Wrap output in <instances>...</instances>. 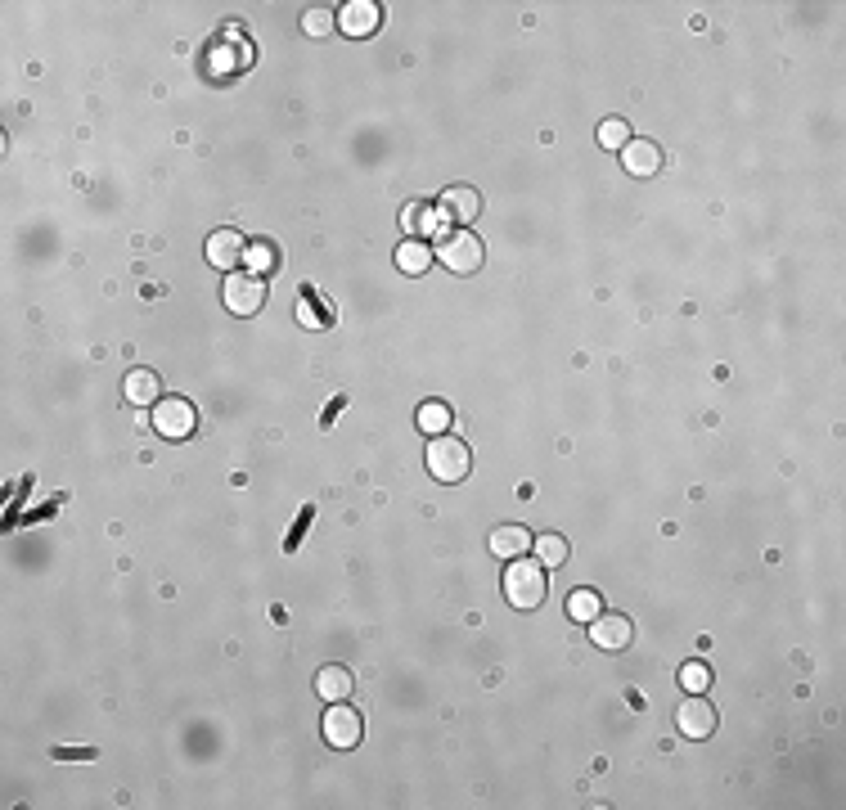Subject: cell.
<instances>
[{
    "label": "cell",
    "instance_id": "obj_20",
    "mask_svg": "<svg viewBox=\"0 0 846 810\" xmlns=\"http://www.w3.org/2000/svg\"><path fill=\"white\" fill-rule=\"evenodd\" d=\"M599 144L603 149H626L630 144V126H626V117H603V126H599Z\"/></svg>",
    "mask_w": 846,
    "mask_h": 810
},
{
    "label": "cell",
    "instance_id": "obj_11",
    "mask_svg": "<svg viewBox=\"0 0 846 810\" xmlns=\"http://www.w3.org/2000/svg\"><path fill=\"white\" fill-rule=\"evenodd\" d=\"M621 167H626L630 176H657V171H662V149H657L653 140H630L626 149H621Z\"/></svg>",
    "mask_w": 846,
    "mask_h": 810
},
{
    "label": "cell",
    "instance_id": "obj_22",
    "mask_svg": "<svg viewBox=\"0 0 846 810\" xmlns=\"http://www.w3.org/2000/svg\"><path fill=\"white\" fill-rule=\"evenodd\" d=\"M243 266L252 270V275H266L270 266H275V248L270 243H248V261Z\"/></svg>",
    "mask_w": 846,
    "mask_h": 810
},
{
    "label": "cell",
    "instance_id": "obj_25",
    "mask_svg": "<svg viewBox=\"0 0 846 810\" xmlns=\"http://www.w3.org/2000/svg\"><path fill=\"white\" fill-rule=\"evenodd\" d=\"M297 320H302L306 329H315V324H324L320 315H315V306H311V288H306V293H302V302H297Z\"/></svg>",
    "mask_w": 846,
    "mask_h": 810
},
{
    "label": "cell",
    "instance_id": "obj_13",
    "mask_svg": "<svg viewBox=\"0 0 846 810\" xmlns=\"http://www.w3.org/2000/svg\"><path fill=\"white\" fill-rule=\"evenodd\" d=\"M531 549V531L527 527H518V522H500V527L491 531V554L495 558H522Z\"/></svg>",
    "mask_w": 846,
    "mask_h": 810
},
{
    "label": "cell",
    "instance_id": "obj_5",
    "mask_svg": "<svg viewBox=\"0 0 846 810\" xmlns=\"http://www.w3.org/2000/svg\"><path fill=\"white\" fill-rule=\"evenodd\" d=\"M153 428H158L167 441H185L189 432L198 428V414H194V405H189V401L167 396V401L153 405Z\"/></svg>",
    "mask_w": 846,
    "mask_h": 810
},
{
    "label": "cell",
    "instance_id": "obj_1",
    "mask_svg": "<svg viewBox=\"0 0 846 810\" xmlns=\"http://www.w3.org/2000/svg\"><path fill=\"white\" fill-rule=\"evenodd\" d=\"M504 599L522 612L540 608V599H545V567L527 554L509 558V567H504Z\"/></svg>",
    "mask_w": 846,
    "mask_h": 810
},
{
    "label": "cell",
    "instance_id": "obj_7",
    "mask_svg": "<svg viewBox=\"0 0 846 810\" xmlns=\"http://www.w3.org/2000/svg\"><path fill=\"white\" fill-rule=\"evenodd\" d=\"M675 725H680L684 738H711V729H716V707H711L702 693H689V698L675 707Z\"/></svg>",
    "mask_w": 846,
    "mask_h": 810
},
{
    "label": "cell",
    "instance_id": "obj_17",
    "mask_svg": "<svg viewBox=\"0 0 846 810\" xmlns=\"http://www.w3.org/2000/svg\"><path fill=\"white\" fill-rule=\"evenodd\" d=\"M401 225L410 230V239H428V234H437V212L428 203H410L401 212Z\"/></svg>",
    "mask_w": 846,
    "mask_h": 810
},
{
    "label": "cell",
    "instance_id": "obj_19",
    "mask_svg": "<svg viewBox=\"0 0 846 810\" xmlns=\"http://www.w3.org/2000/svg\"><path fill=\"white\" fill-rule=\"evenodd\" d=\"M419 428H423V432H432V437H441V432L450 428V405H446V401H428V405H419Z\"/></svg>",
    "mask_w": 846,
    "mask_h": 810
},
{
    "label": "cell",
    "instance_id": "obj_8",
    "mask_svg": "<svg viewBox=\"0 0 846 810\" xmlns=\"http://www.w3.org/2000/svg\"><path fill=\"white\" fill-rule=\"evenodd\" d=\"M437 207L450 225H473L477 216H482V194H477L473 185H450V189H441Z\"/></svg>",
    "mask_w": 846,
    "mask_h": 810
},
{
    "label": "cell",
    "instance_id": "obj_24",
    "mask_svg": "<svg viewBox=\"0 0 846 810\" xmlns=\"http://www.w3.org/2000/svg\"><path fill=\"white\" fill-rule=\"evenodd\" d=\"M302 27H306L311 36H320V32H329V27H333V14H329V9H306V14H302Z\"/></svg>",
    "mask_w": 846,
    "mask_h": 810
},
{
    "label": "cell",
    "instance_id": "obj_23",
    "mask_svg": "<svg viewBox=\"0 0 846 810\" xmlns=\"http://www.w3.org/2000/svg\"><path fill=\"white\" fill-rule=\"evenodd\" d=\"M680 680H684V689H689V693H702V689L711 684V671H707L702 662H689V666L680 671Z\"/></svg>",
    "mask_w": 846,
    "mask_h": 810
},
{
    "label": "cell",
    "instance_id": "obj_9",
    "mask_svg": "<svg viewBox=\"0 0 846 810\" xmlns=\"http://www.w3.org/2000/svg\"><path fill=\"white\" fill-rule=\"evenodd\" d=\"M590 639L599 648H608V653H621V648H630V639H635V621L621 617V612H599V617L590 621Z\"/></svg>",
    "mask_w": 846,
    "mask_h": 810
},
{
    "label": "cell",
    "instance_id": "obj_4",
    "mask_svg": "<svg viewBox=\"0 0 846 810\" xmlns=\"http://www.w3.org/2000/svg\"><path fill=\"white\" fill-rule=\"evenodd\" d=\"M221 297L234 315H257L261 302H266V284H261V275H252V270H230L221 284Z\"/></svg>",
    "mask_w": 846,
    "mask_h": 810
},
{
    "label": "cell",
    "instance_id": "obj_2",
    "mask_svg": "<svg viewBox=\"0 0 846 810\" xmlns=\"http://www.w3.org/2000/svg\"><path fill=\"white\" fill-rule=\"evenodd\" d=\"M437 261L446 270H455V275H473L477 266H482V243H477L473 230H441L437 234Z\"/></svg>",
    "mask_w": 846,
    "mask_h": 810
},
{
    "label": "cell",
    "instance_id": "obj_18",
    "mask_svg": "<svg viewBox=\"0 0 846 810\" xmlns=\"http://www.w3.org/2000/svg\"><path fill=\"white\" fill-rule=\"evenodd\" d=\"M599 612H603V603H599V594H594V590H576L572 599H567V617H572V621H585V626H590Z\"/></svg>",
    "mask_w": 846,
    "mask_h": 810
},
{
    "label": "cell",
    "instance_id": "obj_6",
    "mask_svg": "<svg viewBox=\"0 0 846 810\" xmlns=\"http://www.w3.org/2000/svg\"><path fill=\"white\" fill-rule=\"evenodd\" d=\"M324 743L338 747V752H347V747L360 743V716H356V707L329 702V711H324Z\"/></svg>",
    "mask_w": 846,
    "mask_h": 810
},
{
    "label": "cell",
    "instance_id": "obj_14",
    "mask_svg": "<svg viewBox=\"0 0 846 810\" xmlns=\"http://www.w3.org/2000/svg\"><path fill=\"white\" fill-rule=\"evenodd\" d=\"M378 18H383V14H378L374 0H351V5L338 9V27L347 36H369L378 27Z\"/></svg>",
    "mask_w": 846,
    "mask_h": 810
},
{
    "label": "cell",
    "instance_id": "obj_21",
    "mask_svg": "<svg viewBox=\"0 0 846 810\" xmlns=\"http://www.w3.org/2000/svg\"><path fill=\"white\" fill-rule=\"evenodd\" d=\"M567 558V540L563 536H540L536 540V563L540 567H558Z\"/></svg>",
    "mask_w": 846,
    "mask_h": 810
},
{
    "label": "cell",
    "instance_id": "obj_12",
    "mask_svg": "<svg viewBox=\"0 0 846 810\" xmlns=\"http://www.w3.org/2000/svg\"><path fill=\"white\" fill-rule=\"evenodd\" d=\"M315 693H320L324 702H347L351 693H356V675H351L347 666H320V671H315Z\"/></svg>",
    "mask_w": 846,
    "mask_h": 810
},
{
    "label": "cell",
    "instance_id": "obj_15",
    "mask_svg": "<svg viewBox=\"0 0 846 810\" xmlns=\"http://www.w3.org/2000/svg\"><path fill=\"white\" fill-rule=\"evenodd\" d=\"M122 392H126V401H131V405H158L162 401V378L153 374V369H131L126 383H122Z\"/></svg>",
    "mask_w": 846,
    "mask_h": 810
},
{
    "label": "cell",
    "instance_id": "obj_10",
    "mask_svg": "<svg viewBox=\"0 0 846 810\" xmlns=\"http://www.w3.org/2000/svg\"><path fill=\"white\" fill-rule=\"evenodd\" d=\"M207 261H212L216 270H225V275H230L239 261H248V239H243L239 230H230V225H225V230H216V234H207Z\"/></svg>",
    "mask_w": 846,
    "mask_h": 810
},
{
    "label": "cell",
    "instance_id": "obj_16",
    "mask_svg": "<svg viewBox=\"0 0 846 810\" xmlns=\"http://www.w3.org/2000/svg\"><path fill=\"white\" fill-rule=\"evenodd\" d=\"M396 266L405 270V275H423V270L432 266V252L423 239H405L401 248H396Z\"/></svg>",
    "mask_w": 846,
    "mask_h": 810
},
{
    "label": "cell",
    "instance_id": "obj_3",
    "mask_svg": "<svg viewBox=\"0 0 846 810\" xmlns=\"http://www.w3.org/2000/svg\"><path fill=\"white\" fill-rule=\"evenodd\" d=\"M468 468H473V455H468V446L459 437H432L428 441V473L437 477V482H459V477H468Z\"/></svg>",
    "mask_w": 846,
    "mask_h": 810
}]
</instances>
